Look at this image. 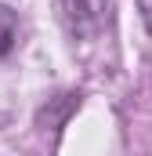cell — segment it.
Masks as SVG:
<instances>
[{
  "mask_svg": "<svg viewBox=\"0 0 152 156\" xmlns=\"http://www.w3.org/2000/svg\"><path fill=\"white\" fill-rule=\"evenodd\" d=\"M58 7H62V18H65L69 33L80 40L98 37L109 26V15H112V0H58Z\"/></svg>",
  "mask_w": 152,
  "mask_h": 156,
  "instance_id": "cell-1",
  "label": "cell"
},
{
  "mask_svg": "<svg viewBox=\"0 0 152 156\" xmlns=\"http://www.w3.org/2000/svg\"><path fill=\"white\" fill-rule=\"evenodd\" d=\"M18 44H22V22L11 7L0 4V66L18 51Z\"/></svg>",
  "mask_w": 152,
  "mask_h": 156,
  "instance_id": "cell-2",
  "label": "cell"
},
{
  "mask_svg": "<svg viewBox=\"0 0 152 156\" xmlns=\"http://www.w3.org/2000/svg\"><path fill=\"white\" fill-rule=\"evenodd\" d=\"M138 7H141V18H145V26L152 33V0H138Z\"/></svg>",
  "mask_w": 152,
  "mask_h": 156,
  "instance_id": "cell-3",
  "label": "cell"
}]
</instances>
